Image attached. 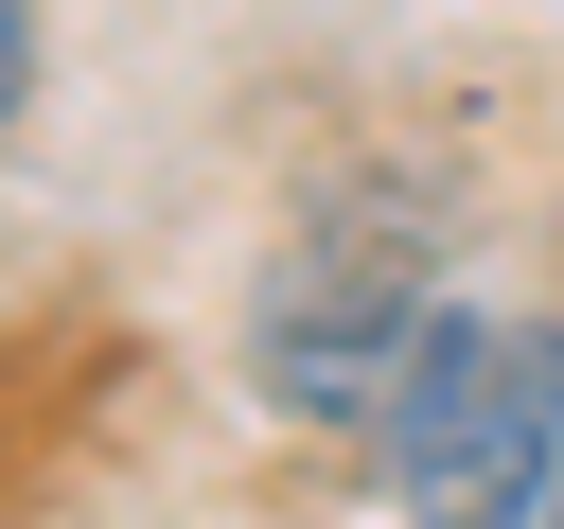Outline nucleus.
<instances>
[{
  "mask_svg": "<svg viewBox=\"0 0 564 529\" xmlns=\"http://www.w3.org/2000/svg\"><path fill=\"white\" fill-rule=\"evenodd\" d=\"M370 441H388L405 529H546L564 511V335L546 317H423Z\"/></svg>",
  "mask_w": 564,
  "mask_h": 529,
  "instance_id": "1",
  "label": "nucleus"
},
{
  "mask_svg": "<svg viewBox=\"0 0 564 529\" xmlns=\"http://www.w3.org/2000/svg\"><path fill=\"white\" fill-rule=\"evenodd\" d=\"M423 317H441L423 300V229H300L282 282H264V317H247V370L300 423H388Z\"/></svg>",
  "mask_w": 564,
  "mask_h": 529,
  "instance_id": "2",
  "label": "nucleus"
},
{
  "mask_svg": "<svg viewBox=\"0 0 564 529\" xmlns=\"http://www.w3.org/2000/svg\"><path fill=\"white\" fill-rule=\"evenodd\" d=\"M18 88H35V0H0V123H18Z\"/></svg>",
  "mask_w": 564,
  "mask_h": 529,
  "instance_id": "3",
  "label": "nucleus"
}]
</instances>
